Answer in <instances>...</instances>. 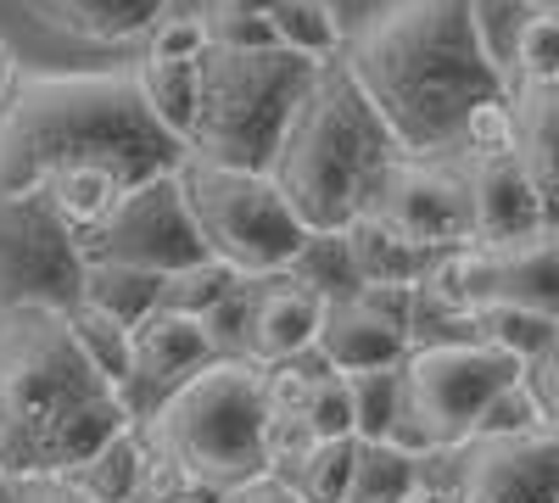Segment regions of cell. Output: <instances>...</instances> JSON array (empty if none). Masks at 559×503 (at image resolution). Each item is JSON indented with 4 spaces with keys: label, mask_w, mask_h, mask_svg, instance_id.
<instances>
[{
    "label": "cell",
    "mask_w": 559,
    "mask_h": 503,
    "mask_svg": "<svg viewBox=\"0 0 559 503\" xmlns=\"http://www.w3.org/2000/svg\"><path fill=\"white\" fill-rule=\"evenodd\" d=\"M342 62L408 157H448L481 107L509 101L476 39L471 0H381Z\"/></svg>",
    "instance_id": "cell-1"
},
{
    "label": "cell",
    "mask_w": 559,
    "mask_h": 503,
    "mask_svg": "<svg viewBox=\"0 0 559 503\" xmlns=\"http://www.w3.org/2000/svg\"><path fill=\"white\" fill-rule=\"evenodd\" d=\"M185 157L134 73H17L0 101V196H39L45 179L79 163H107L146 185L179 173Z\"/></svg>",
    "instance_id": "cell-2"
},
{
    "label": "cell",
    "mask_w": 559,
    "mask_h": 503,
    "mask_svg": "<svg viewBox=\"0 0 559 503\" xmlns=\"http://www.w3.org/2000/svg\"><path fill=\"white\" fill-rule=\"evenodd\" d=\"M118 381L68 325V308H0V470L68 476L129 431Z\"/></svg>",
    "instance_id": "cell-3"
},
{
    "label": "cell",
    "mask_w": 559,
    "mask_h": 503,
    "mask_svg": "<svg viewBox=\"0 0 559 503\" xmlns=\"http://www.w3.org/2000/svg\"><path fill=\"white\" fill-rule=\"evenodd\" d=\"M397 157L403 146L392 141V129L336 57L319 68L313 89L292 112L286 141L269 163V179L292 202L308 236H347L376 207Z\"/></svg>",
    "instance_id": "cell-4"
},
{
    "label": "cell",
    "mask_w": 559,
    "mask_h": 503,
    "mask_svg": "<svg viewBox=\"0 0 559 503\" xmlns=\"http://www.w3.org/2000/svg\"><path fill=\"white\" fill-rule=\"evenodd\" d=\"M146 447L163 470H179L213 492H241L274 476L269 465V386L263 363L213 358L185 381L152 420H140Z\"/></svg>",
    "instance_id": "cell-5"
},
{
    "label": "cell",
    "mask_w": 559,
    "mask_h": 503,
    "mask_svg": "<svg viewBox=\"0 0 559 503\" xmlns=\"http://www.w3.org/2000/svg\"><path fill=\"white\" fill-rule=\"evenodd\" d=\"M324 62L302 51H241V45H207L202 84H197V129L191 157L218 168L269 173L280 141L292 129V112L313 89Z\"/></svg>",
    "instance_id": "cell-6"
},
{
    "label": "cell",
    "mask_w": 559,
    "mask_h": 503,
    "mask_svg": "<svg viewBox=\"0 0 559 503\" xmlns=\"http://www.w3.org/2000/svg\"><path fill=\"white\" fill-rule=\"evenodd\" d=\"M179 185H185V202L197 213V230H202L207 252L218 263H229L236 274H247V280L286 274L297 263V252L308 247L302 218L292 213V202L280 196V185L269 173L185 157Z\"/></svg>",
    "instance_id": "cell-7"
},
{
    "label": "cell",
    "mask_w": 559,
    "mask_h": 503,
    "mask_svg": "<svg viewBox=\"0 0 559 503\" xmlns=\"http://www.w3.org/2000/svg\"><path fill=\"white\" fill-rule=\"evenodd\" d=\"M532 370L492 342H464V347H426L403 358V420L392 431L408 453H437L464 447L476 436L481 415L521 386Z\"/></svg>",
    "instance_id": "cell-8"
},
{
    "label": "cell",
    "mask_w": 559,
    "mask_h": 503,
    "mask_svg": "<svg viewBox=\"0 0 559 503\" xmlns=\"http://www.w3.org/2000/svg\"><path fill=\"white\" fill-rule=\"evenodd\" d=\"M84 241L45 196H0V308H79Z\"/></svg>",
    "instance_id": "cell-9"
},
{
    "label": "cell",
    "mask_w": 559,
    "mask_h": 503,
    "mask_svg": "<svg viewBox=\"0 0 559 503\" xmlns=\"http://www.w3.org/2000/svg\"><path fill=\"white\" fill-rule=\"evenodd\" d=\"M84 258L90 263H129V268H152V274H185L207 263V241L197 230V213L185 202L179 173L146 179L123 196V207L102 224L96 236H84Z\"/></svg>",
    "instance_id": "cell-10"
},
{
    "label": "cell",
    "mask_w": 559,
    "mask_h": 503,
    "mask_svg": "<svg viewBox=\"0 0 559 503\" xmlns=\"http://www.w3.org/2000/svg\"><path fill=\"white\" fill-rule=\"evenodd\" d=\"M459 308H521L559 319V236L543 230L532 241H503V247H459L437 263L426 280Z\"/></svg>",
    "instance_id": "cell-11"
},
{
    "label": "cell",
    "mask_w": 559,
    "mask_h": 503,
    "mask_svg": "<svg viewBox=\"0 0 559 503\" xmlns=\"http://www.w3.org/2000/svg\"><path fill=\"white\" fill-rule=\"evenodd\" d=\"M364 218H381L403 241H419L431 252L476 247V207H471V179L453 157H397L386 185Z\"/></svg>",
    "instance_id": "cell-12"
},
{
    "label": "cell",
    "mask_w": 559,
    "mask_h": 503,
    "mask_svg": "<svg viewBox=\"0 0 559 503\" xmlns=\"http://www.w3.org/2000/svg\"><path fill=\"white\" fill-rule=\"evenodd\" d=\"M459 503H559V426L521 436H471L453 447Z\"/></svg>",
    "instance_id": "cell-13"
},
{
    "label": "cell",
    "mask_w": 559,
    "mask_h": 503,
    "mask_svg": "<svg viewBox=\"0 0 559 503\" xmlns=\"http://www.w3.org/2000/svg\"><path fill=\"white\" fill-rule=\"evenodd\" d=\"M213 358H218V347H213V336H207L202 319L157 308L146 325L134 331L129 381L118 386V392H123V408H129V420H152L157 408H163L185 381H191V375H202Z\"/></svg>",
    "instance_id": "cell-14"
},
{
    "label": "cell",
    "mask_w": 559,
    "mask_h": 503,
    "mask_svg": "<svg viewBox=\"0 0 559 503\" xmlns=\"http://www.w3.org/2000/svg\"><path fill=\"white\" fill-rule=\"evenodd\" d=\"M471 179V207H476V247L503 241H532L543 236V202L521 168V152H487V157H453Z\"/></svg>",
    "instance_id": "cell-15"
},
{
    "label": "cell",
    "mask_w": 559,
    "mask_h": 503,
    "mask_svg": "<svg viewBox=\"0 0 559 503\" xmlns=\"http://www.w3.org/2000/svg\"><path fill=\"white\" fill-rule=\"evenodd\" d=\"M324 325V297L308 291L292 274H269L252 280V336H247V358L252 363H292L297 352H308L319 342Z\"/></svg>",
    "instance_id": "cell-16"
},
{
    "label": "cell",
    "mask_w": 559,
    "mask_h": 503,
    "mask_svg": "<svg viewBox=\"0 0 559 503\" xmlns=\"http://www.w3.org/2000/svg\"><path fill=\"white\" fill-rule=\"evenodd\" d=\"M313 347L331 358V370H342V375L392 370V363L408 358V331L392 325L386 313H376L364 297H336V302H324V325H319Z\"/></svg>",
    "instance_id": "cell-17"
},
{
    "label": "cell",
    "mask_w": 559,
    "mask_h": 503,
    "mask_svg": "<svg viewBox=\"0 0 559 503\" xmlns=\"http://www.w3.org/2000/svg\"><path fill=\"white\" fill-rule=\"evenodd\" d=\"M515 152L543 202V224L559 236V96L554 89H515Z\"/></svg>",
    "instance_id": "cell-18"
},
{
    "label": "cell",
    "mask_w": 559,
    "mask_h": 503,
    "mask_svg": "<svg viewBox=\"0 0 559 503\" xmlns=\"http://www.w3.org/2000/svg\"><path fill=\"white\" fill-rule=\"evenodd\" d=\"M347 247H353V263H358V280L364 286H426L437 263L448 252H431V247H419V241H403L397 230H386L381 218H358L353 230H347Z\"/></svg>",
    "instance_id": "cell-19"
},
{
    "label": "cell",
    "mask_w": 559,
    "mask_h": 503,
    "mask_svg": "<svg viewBox=\"0 0 559 503\" xmlns=\"http://www.w3.org/2000/svg\"><path fill=\"white\" fill-rule=\"evenodd\" d=\"M129 191H134V185H129L118 168H107V163H79V168H62V173L45 179V191H39V196L51 202L57 218L84 241V236H96L102 224L123 207Z\"/></svg>",
    "instance_id": "cell-20"
},
{
    "label": "cell",
    "mask_w": 559,
    "mask_h": 503,
    "mask_svg": "<svg viewBox=\"0 0 559 503\" xmlns=\"http://www.w3.org/2000/svg\"><path fill=\"white\" fill-rule=\"evenodd\" d=\"M28 7L73 39L107 45V39H134V34L157 28L168 0H28Z\"/></svg>",
    "instance_id": "cell-21"
},
{
    "label": "cell",
    "mask_w": 559,
    "mask_h": 503,
    "mask_svg": "<svg viewBox=\"0 0 559 503\" xmlns=\"http://www.w3.org/2000/svg\"><path fill=\"white\" fill-rule=\"evenodd\" d=\"M163 274L152 268H129V263H90L84 268V302L118 319L123 331H140L146 319L163 308Z\"/></svg>",
    "instance_id": "cell-22"
},
{
    "label": "cell",
    "mask_w": 559,
    "mask_h": 503,
    "mask_svg": "<svg viewBox=\"0 0 559 503\" xmlns=\"http://www.w3.org/2000/svg\"><path fill=\"white\" fill-rule=\"evenodd\" d=\"M68 481L90 498V503H129L140 487L152 481V465H146V442L134 436V426L129 431H118L107 447H96L84 465H73L68 470Z\"/></svg>",
    "instance_id": "cell-23"
},
{
    "label": "cell",
    "mask_w": 559,
    "mask_h": 503,
    "mask_svg": "<svg viewBox=\"0 0 559 503\" xmlns=\"http://www.w3.org/2000/svg\"><path fill=\"white\" fill-rule=\"evenodd\" d=\"M140 79V96H146L152 118L174 134V141L191 152V129H197V84H202V62H163L146 57L134 68Z\"/></svg>",
    "instance_id": "cell-24"
},
{
    "label": "cell",
    "mask_w": 559,
    "mask_h": 503,
    "mask_svg": "<svg viewBox=\"0 0 559 503\" xmlns=\"http://www.w3.org/2000/svg\"><path fill=\"white\" fill-rule=\"evenodd\" d=\"M419 492V453L397 442H364L358 447V476L347 503H408Z\"/></svg>",
    "instance_id": "cell-25"
},
{
    "label": "cell",
    "mask_w": 559,
    "mask_h": 503,
    "mask_svg": "<svg viewBox=\"0 0 559 503\" xmlns=\"http://www.w3.org/2000/svg\"><path fill=\"white\" fill-rule=\"evenodd\" d=\"M347 386H353L358 442H392V431L403 420V363H392V370H358V375H347Z\"/></svg>",
    "instance_id": "cell-26"
},
{
    "label": "cell",
    "mask_w": 559,
    "mask_h": 503,
    "mask_svg": "<svg viewBox=\"0 0 559 503\" xmlns=\"http://www.w3.org/2000/svg\"><path fill=\"white\" fill-rule=\"evenodd\" d=\"M537 7L526 0H471V23H476V39L487 62L498 68V79L509 84V96H515V57H521V34L532 23Z\"/></svg>",
    "instance_id": "cell-27"
},
{
    "label": "cell",
    "mask_w": 559,
    "mask_h": 503,
    "mask_svg": "<svg viewBox=\"0 0 559 503\" xmlns=\"http://www.w3.org/2000/svg\"><path fill=\"white\" fill-rule=\"evenodd\" d=\"M286 274H292V280H302L308 291H319L324 302H336V297H358V291H364L347 236H308V247L297 252V263H292Z\"/></svg>",
    "instance_id": "cell-28"
},
{
    "label": "cell",
    "mask_w": 559,
    "mask_h": 503,
    "mask_svg": "<svg viewBox=\"0 0 559 503\" xmlns=\"http://www.w3.org/2000/svg\"><path fill=\"white\" fill-rule=\"evenodd\" d=\"M274 34L286 51H302L313 62H336V12H331V0H280L274 7Z\"/></svg>",
    "instance_id": "cell-29"
},
{
    "label": "cell",
    "mask_w": 559,
    "mask_h": 503,
    "mask_svg": "<svg viewBox=\"0 0 559 503\" xmlns=\"http://www.w3.org/2000/svg\"><path fill=\"white\" fill-rule=\"evenodd\" d=\"M358 436H336L319 442L308 459L297 465V492L308 503H347L353 498V476H358Z\"/></svg>",
    "instance_id": "cell-30"
},
{
    "label": "cell",
    "mask_w": 559,
    "mask_h": 503,
    "mask_svg": "<svg viewBox=\"0 0 559 503\" xmlns=\"http://www.w3.org/2000/svg\"><path fill=\"white\" fill-rule=\"evenodd\" d=\"M476 331L481 342L503 347V352H515L526 370L559 342V319H543V313H521V308H481L476 313Z\"/></svg>",
    "instance_id": "cell-31"
},
{
    "label": "cell",
    "mask_w": 559,
    "mask_h": 503,
    "mask_svg": "<svg viewBox=\"0 0 559 503\" xmlns=\"http://www.w3.org/2000/svg\"><path fill=\"white\" fill-rule=\"evenodd\" d=\"M274 7L280 0H213L202 12L213 45H241V51H274Z\"/></svg>",
    "instance_id": "cell-32"
},
{
    "label": "cell",
    "mask_w": 559,
    "mask_h": 503,
    "mask_svg": "<svg viewBox=\"0 0 559 503\" xmlns=\"http://www.w3.org/2000/svg\"><path fill=\"white\" fill-rule=\"evenodd\" d=\"M68 325H73V336L84 342V352L96 358V370L123 386V381H129V358H134V331H123L118 319H107L102 308H90V302L68 308Z\"/></svg>",
    "instance_id": "cell-33"
},
{
    "label": "cell",
    "mask_w": 559,
    "mask_h": 503,
    "mask_svg": "<svg viewBox=\"0 0 559 503\" xmlns=\"http://www.w3.org/2000/svg\"><path fill=\"white\" fill-rule=\"evenodd\" d=\"M247 280V274H236L229 263H218V258H207V263H197V268H185V274H168V286H163V308L168 313H191V319H207L229 291H236Z\"/></svg>",
    "instance_id": "cell-34"
},
{
    "label": "cell",
    "mask_w": 559,
    "mask_h": 503,
    "mask_svg": "<svg viewBox=\"0 0 559 503\" xmlns=\"http://www.w3.org/2000/svg\"><path fill=\"white\" fill-rule=\"evenodd\" d=\"M515 89H559V7L532 12L515 57Z\"/></svg>",
    "instance_id": "cell-35"
},
{
    "label": "cell",
    "mask_w": 559,
    "mask_h": 503,
    "mask_svg": "<svg viewBox=\"0 0 559 503\" xmlns=\"http://www.w3.org/2000/svg\"><path fill=\"white\" fill-rule=\"evenodd\" d=\"M302 420L313 426V436H319V442H336V436H358V431H353V386H347V375H342V370L319 375V381L308 386Z\"/></svg>",
    "instance_id": "cell-36"
},
{
    "label": "cell",
    "mask_w": 559,
    "mask_h": 503,
    "mask_svg": "<svg viewBox=\"0 0 559 503\" xmlns=\"http://www.w3.org/2000/svg\"><path fill=\"white\" fill-rule=\"evenodd\" d=\"M537 426H548L543 397L532 392V381H521V386H509V392L487 408V415H481L476 436H521V431H537Z\"/></svg>",
    "instance_id": "cell-37"
},
{
    "label": "cell",
    "mask_w": 559,
    "mask_h": 503,
    "mask_svg": "<svg viewBox=\"0 0 559 503\" xmlns=\"http://www.w3.org/2000/svg\"><path fill=\"white\" fill-rule=\"evenodd\" d=\"M207 17H163L152 28V51L146 57H163V62H202L207 57Z\"/></svg>",
    "instance_id": "cell-38"
},
{
    "label": "cell",
    "mask_w": 559,
    "mask_h": 503,
    "mask_svg": "<svg viewBox=\"0 0 559 503\" xmlns=\"http://www.w3.org/2000/svg\"><path fill=\"white\" fill-rule=\"evenodd\" d=\"M0 503H90L68 476H7L0 470Z\"/></svg>",
    "instance_id": "cell-39"
},
{
    "label": "cell",
    "mask_w": 559,
    "mask_h": 503,
    "mask_svg": "<svg viewBox=\"0 0 559 503\" xmlns=\"http://www.w3.org/2000/svg\"><path fill=\"white\" fill-rule=\"evenodd\" d=\"M229 492H213V487H202V481H191V476H179V470H152V481L140 487L129 503H224Z\"/></svg>",
    "instance_id": "cell-40"
},
{
    "label": "cell",
    "mask_w": 559,
    "mask_h": 503,
    "mask_svg": "<svg viewBox=\"0 0 559 503\" xmlns=\"http://www.w3.org/2000/svg\"><path fill=\"white\" fill-rule=\"evenodd\" d=\"M526 381H532V392L543 397V415H548V426H559V342H554V347L532 363V375H526Z\"/></svg>",
    "instance_id": "cell-41"
},
{
    "label": "cell",
    "mask_w": 559,
    "mask_h": 503,
    "mask_svg": "<svg viewBox=\"0 0 559 503\" xmlns=\"http://www.w3.org/2000/svg\"><path fill=\"white\" fill-rule=\"evenodd\" d=\"M224 503H308V498H302L297 481H286V476H263V481H247L241 492H229Z\"/></svg>",
    "instance_id": "cell-42"
},
{
    "label": "cell",
    "mask_w": 559,
    "mask_h": 503,
    "mask_svg": "<svg viewBox=\"0 0 559 503\" xmlns=\"http://www.w3.org/2000/svg\"><path fill=\"white\" fill-rule=\"evenodd\" d=\"M12 84H17V68H12V51L0 45V101L12 96Z\"/></svg>",
    "instance_id": "cell-43"
},
{
    "label": "cell",
    "mask_w": 559,
    "mask_h": 503,
    "mask_svg": "<svg viewBox=\"0 0 559 503\" xmlns=\"http://www.w3.org/2000/svg\"><path fill=\"white\" fill-rule=\"evenodd\" d=\"M526 7H537V12H548V7H559V0H526Z\"/></svg>",
    "instance_id": "cell-44"
},
{
    "label": "cell",
    "mask_w": 559,
    "mask_h": 503,
    "mask_svg": "<svg viewBox=\"0 0 559 503\" xmlns=\"http://www.w3.org/2000/svg\"><path fill=\"white\" fill-rule=\"evenodd\" d=\"M431 503H459V498L453 492H431Z\"/></svg>",
    "instance_id": "cell-45"
},
{
    "label": "cell",
    "mask_w": 559,
    "mask_h": 503,
    "mask_svg": "<svg viewBox=\"0 0 559 503\" xmlns=\"http://www.w3.org/2000/svg\"><path fill=\"white\" fill-rule=\"evenodd\" d=\"M408 503H431V492H414V498H408Z\"/></svg>",
    "instance_id": "cell-46"
},
{
    "label": "cell",
    "mask_w": 559,
    "mask_h": 503,
    "mask_svg": "<svg viewBox=\"0 0 559 503\" xmlns=\"http://www.w3.org/2000/svg\"><path fill=\"white\" fill-rule=\"evenodd\" d=\"M554 96H559V89H554Z\"/></svg>",
    "instance_id": "cell-47"
}]
</instances>
